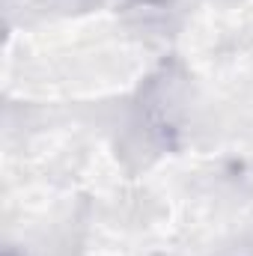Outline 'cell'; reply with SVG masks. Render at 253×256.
I'll return each instance as SVG.
<instances>
[{"label":"cell","mask_w":253,"mask_h":256,"mask_svg":"<svg viewBox=\"0 0 253 256\" xmlns=\"http://www.w3.org/2000/svg\"><path fill=\"white\" fill-rule=\"evenodd\" d=\"M6 256H15V254H6Z\"/></svg>","instance_id":"cell-1"}]
</instances>
